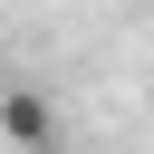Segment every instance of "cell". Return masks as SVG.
Returning a JSON list of instances; mask_svg holds the SVG:
<instances>
[{"instance_id": "obj_1", "label": "cell", "mask_w": 154, "mask_h": 154, "mask_svg": "<svg viewBox=\"0 0 154 154\" xmlns=\"http://www.w3.org/2000/svg\"><path fill=\"white\" fill-rule=\"evenodd\" d=\"M0 144H10V154H48V144H58V116H48L29 87H0Z\"/></svg>"}]
</instances>
